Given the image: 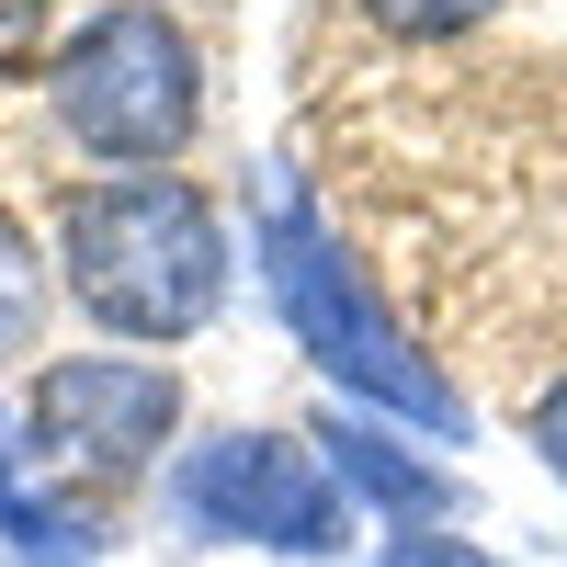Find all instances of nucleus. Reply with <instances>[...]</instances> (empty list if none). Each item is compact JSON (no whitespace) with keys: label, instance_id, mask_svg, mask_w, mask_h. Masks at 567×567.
Returning a JSON list of instances; mask_svg holds the SVG:
<instances>
[{"label":"nucleus","instance_id":"nucleus-9","mask_svg":"<svg viewBox=\"0 0 567 567\" xmlns=\"http://www.w3.org/2000/svg\"><path fill=\"white\" fill-rule=\"evenodd\" d=\"M45 284H58V261H34V239L12 216H0V352L34 329V307H45Z\"/></svg>","mask_w":567,"mask_h":567},{"label":"nucleus","instance_id":"nucleus-6","mask_svg":"<svg viewBox=\"0 0 567 567\" xmlns=\"http://www.w3.org/2000/svg\"><path fill=\"white\" fill-rule=\"evenodd\" d=\"M307 443L329 454L341 499H352V511H386L398 534H454V523H465V477H454V465H432L409 432H386L374 409H341V398H329Z\"/></svg>","mask_w":567,"mask_h":567},{"label":"nucleus","instance_id":"nucleus-8","mask_svg":"<svg viewBox=\"0 0 567 567\" xmlns=\"http://www.w3.org/2000/svg\"><path fill=\"white\" fill-rule=\"evenodd\" d=\"M352 12H363L374 34H398V45H454V34L499 23L511 0H352Z\"/></svg>","mask_w":567,"mask_h":567},{"label":"nucleus","instance_id":"nucleus-10","mask_svg":"<svg viewBox=\"0 0 567 567\" xmlns=\"http://www.w3.org/2000/svg\"><path fill=\"white\" fill-rule=\"evenodd\" d=\"M523 443H534V465H545V477L567 488V363H556L545 386L523 398Z\"/></svg>","mask_w":567,"mask_h":567},{"label":"nucleus","instance_id":"nucleus-7","mask_svg":"<svg viewBox=\"0 0 567 567\" xmlns=\"http://www.w3.org/2000/svg\"><path fill=\"white\" fill-rule=\"evenodd\" d=\"M0 545H23V556H45V567H91L103 523L69 511V499H45V488H23V477H0Z\"/></svg>","mask_w":567,"mask_h":567},{"label":"nucleus","instance_id":"nucleus-2","mask_svg":"<svg viewBox=\"0 0 567 567\" xmlns=\"http://www.w3.org/2000/svg\"><path fill=\"white\" fill-rule=\"evenodd\" d=\"M58 284L114 341H194L227 307V216L182 171L80 182L69 216H58Z\"/></svg>","mask_w":567,"mask_h":567},{"label":"nucleus","instance_id":"nucleus-13","mask_svg":"<svg viewBox=\"0 0 567 567\" xmlns=\"http://www.w3.org/2000/svg\"><path fill=\"white\" fill-rule=\"evenodd\" d=\"M12 465H23V454H12V409H0V477H12Z\"/></svg>","mask_w":567,"mask_h":567},{"label":"nucleus","instance_id":"nucleus-1","mask_svg":"<svg viewBox=\"0 0 567 567\" xmlns=\"http://www.w3.org/2000/svg\"><path fill=\"white\" fill-rule=\"evenodd\" d=\"M250 261H261V296H272V318H284V341L329 374V398L398 420V432H432V443H465V432H477L465 398H454V374L386 318V296L363 284L352 239L329 227V205L307 194V182H284V171L261 182Z\"/></svg>","mask_w":567,"mask_h":567},{"label":"nucleus","instance_id":"nucleus-3","mask_svg":"<svg viewBox=\"0 0 567 567\" xmlns=\"http://www.w3.org/2000/svg\"><path fill=\"white\" fill-rule=\"evenodd\" d=\"M45 114L103 171H171L205 125V58L171 0H91L45 69Z\"/></svg>","mask_w":567,"mask_h":567},{"label":"nucleus","instance_id":"nucleus-5","mask_svg":"<svg viewBox=\"0 0 567 567\" xmlns=\"http://www.w3.org/2000/svg\"><path fill=\"white\" fill-rule=\"evenodd\" d=\"M182 432V374L171 363H136V352H69L34 374V420H23V454L45 465H80V477H148Z\"/></svg>","mask_w":567,"mask_h":567},{"label":"nucleus","instance_id":"nucleus-4","mask_svg":"<svg viewBox=\"0 0 567 567\" xmlns=\"http://www.w3.org/2000/svg\"><path fill=\"white\" fill-rule=\"evenodd\" d=\"M159 511L182 545H261V556H296V567H329L352 556L363 511L341 499L329 454L307 432H205L194 454H171L159 477Z\"/></svg>","mask_w":567,"mask_h":567},{"label":"nucleus","instance_id":"nucleus-11","mask_svg":"<svg viewBox=\"0 0 567 567\" xmlns=\"http://www.w3.org/2000/svg\"><path fill=\"white\" fill-rule=\"evenodd\" d=\"M363 567H511V556H488V545H465V534H386Z\"/></svg>","mask_w":567,"mask_h":567},{"label":"nucleus","instance_id":"nucleus-12","mask_svg":"<svg viewBox=\"0 0 567 567\" xmlns=\"http://www.w3.org/2000/svg\"><path fill=\"white\" fill-rule=\"evenodd\" d=\"M34 23H45V0H0V45H23Z\"/></svg>","mask_w":567,"mask_h":567}]
</instances>
